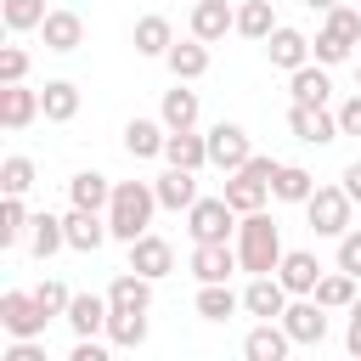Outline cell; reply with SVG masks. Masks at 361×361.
Listing matches in <instances>:
<instances>
[{
    "label": "cell",
    "instance_id": "obj_21",
    "mask_svg": "<svg viewBox=\"0 0 361 361\" xmlns=\"http://www.w3.org/2000/svg\"><path fill=\"white\" fill-rule=\"evenodd\" d=\"M288 90H293V102H305V107H333V79H327V68H322L316 56L288 73Z\"/></svg>",
    "mask_w": 361,
    "mask_h": 361
},
{
    "label": "cell",
    "instance_id": "obj_10",
    "mask_svg": "<svg viewBox=\"0 0 361 361\" xmlns=\"http://www.w3.org/2000/svg\"><path fill=\"white\" fill-rule=\"evenodd\" d=\"M186 34H197L203 45H220L226 34H237V6L231 0H192Z\"/></svg>",
    "mask_w": 361,
    "mask_h": 361
},
{
    "label": "cell",
    "instance_id": "obj_18",
    "mask_svg": "<svg viewBox=\"0 0 361 361\" xmlns=\"http://www.w3.org/2000/svg\"><path fill=\"white\" fill-rule=\"evenodd\" d=\"M34 118H45L39 90H28V79H23V85H0V124L17 135V130H28Z\"/></svg>",
    "mask_w": 361,
    "mask_h": 361
},
{
    "label": "cell",
    "instance_id": "obj_9",
    "mask_svg": "<svg viewBox=\"0 0 361 361\" xmlns=\"http://www.w3.org/2000/svg\"><path fill=\"white\" fill-rule=\"evenodd\" d=\"M288 130H293V141H305V147H333V141L344 135L333 107H305V102L288 107Z\"/></svg>",
    "mask_w": 361,
    "mask_h": 361
},
{
    "label": "cell",
    "instance_id": "obj_45",
    "mask_svg": "<svg viewBox=\"0 0 361 361\" xmlns=\"http://www.w3.org/2000/svg\"><path fill=\"white\" fill-rule=\"evenodd\" d=\"M333 113H338V130H344V135H361V90H350Z\"/></svg>",
    "mask_w": 361,
    "mask_h": 361
},
{
    "label": "cell",
    "instance_id": "obj_36",
    "mask_svg": "<svg viewBox=\"0 0 361 361\" xmlns=\"http://www.w3.org/2000/svg\"><path fill=\"white\" fill-rule=\"evenodd\" d=\"M271 28H276V0H243L237 6V34L243 39H271Z\"/></svg>",
    "mask_w": 361,
    "mask_h": 361
},
{
    "label": "cell",
    "instance_id": "obj_11",
    "mask_svg": "<svg viewBox=\"0 0 361 361\" xmlns=\"http://www.w3.org/2000/svg\"><path fill=\"white\" fill-rule=\"evenodd\" d=\"M288 288H282V276H248V288H243V316H254V322H276L282 310H288Z\"/></svg>",
    "mask_w": 361,
    "mask_h": 361
},
{
    "label": "cell",
    "instance_id": "obj_31",
    "mask_svg": "<svg viewBox=\"0 0 361 361\" xmlns=\"http://www.w3.org/2000/svg\"><path fill=\"white\" fill-rule=\"evenodd\" d=\"M310 192H316V175H310L305 164H276V175H271V197H276V203H299V209H305Z\"/></svg>",
    "mask_w": 361,
    "mask_h": 361
},
{
    "label": "cell",
    "instance_id": "obj_29",
    "mask_svg": "<svg viewBox=\"0 0 361 361\" xmlns=\"http://www.w3.org/2000/svg\"><path fill=\"white\" fill-rule=\"evenodd\" d=\"M68 203H73V209H102V214H107L113 180H107L102 169H79V175H68Z\"/></svg>",
    "mask_w": 361,
    "mask_h": 361
},
{
    "label": "cell",
    "instance_id": "obj_42",
    "mask_svg": "<svg viewBox=\"0 0 361 361\" xmlns=\"http://www.w3.org/2000/svg\"><path fill=\"white\" fill-rule=\"evenodd\" d=\"M28 79V51L23 45H0V85H23Z\"/></svg>",
    "mask_w": 361,
    "mask_h": 361
},
{
    "label": "cell",
    "instance_id": "obj_19",
    "mask_svg": "<svg viewBox=\"0 0 361 361\" xmlns=\"http://www.w3.org/2000/svg\"><path fill=\"white\" fill-rule=\"evenodd\" d=\"M152 192H158V203L164 209H175V214H186L203 192H197V169H175V164H164V175H152Z\"/></svg>",
    "mask_w": 361,
    "mask_h": 361
},
{
    "label": "cell",
    "instance_id": "obj_39",
    "mask_svg": "<svg viewBox=\"0 0 361 361\" xmlns=\"http://www.w3.org/2000/svg\"><path fill=\"white\" fill-rule=\"evenodd\" d=\"M34 158H23V152H11V158H0V192H11V197H28V186H34Z\"/></svg>",
    "mask_w": 361,
    "mask_h": 361
},
{
    "label": "cell",
    "instance_id": "obj_50",
    "mask_svg": "<svg viewBox=\"0 0 361 361\" xmlns=\"http://www.w3.org/2000/svg\"><path fill=\"white\" fill-rule=\"evenodd\" d=\"M344 316H361V293H355V305H350V310H344Z\"/></svg>",
    "mask_w": 361,
    "mask_h": 361
},
{
    "label": "cell",
    "instance_id": "obj_17",
    "mask_svg": "<svg viewBox=\"0 0 361 361\" xmlns=\"http://www.w3.org/2000/svg\"><path fill=\"white\" fill-rule=\"evenodd\" d=\"M265 56H271V68L293 73V68H305V62H310V34H305V28L276 23V28H271V39H265Z\"/></svg>",
    "mask_w": 361,
    "mask_h": 361
},
{
    "label": "cell",
    "instance_id": "obj_37",
    "mask_svg": "<svg viewBox=\"0 0 361 361\" xmlns=\"http://www.w3.org/2000/svg\"><path fill=\"white\" fill-rule=\"evenodd\" d=\"M45 0H0V23H6V34H39V23H45Z\"/></svg>",
    "mask_w": 361,
    "mask_h": 361
},
{
    "label": "cell",
    "instance_id": "obj_3",
    "mask_svg": "<svg viewBox=\"0 0 361 361\" xmlns=\"http://www.w3.org/2000/svg\"><path fill=\"white\" fill-rule=\"evenodd\" d=\"M271 175H276V158H265V152H254L243 169H231L226 175V203L237 209V214H254V209H265L271 203Z\"/></svg>",
    "mask_w": 361,
    "mask_h": 361
},
{
    "label": "cell",
    "instance_id": "obj_7",
    "mask_svg": "<svg viewBox=\"0 0 361 361\" xmlns=\"http://www.w3.org/2000/svg\"><path fill=\"white\" fill-rule=\"evenodd\" d=\"M327 305H316V293H299V299H288V310L276 316L282 327H288V338L293 344H305V350H316L322 338H327Z\"/></svg>",
    "mask_w": 361,
    "mask_h": 361
},
{
    "label": "cell",
    "instance_id": "obj_44",
    "mask_svg": "<svg viewBox=\"0 0 361 361\" xmlns=\"http://www.w3.org/2000/svg\"><path fill=\"white\" fill-rule=\"evenodd\" d=\"M34 293H39V305H45V310H51L56 322L68 316V299H73V293H68V282H56V276H45V282H39Z\"/></svg>",
    "mask_w": 361,
    "mask_h": 361
},
{
    "label": "cell",
    "instance_id": "obj_14",
    "mask_svg": "<svg viewBox=\"0 0 361 361\" xmlns=\"http://www.w3.org/2000/svg\"><path fill=\"white\" fill-rule=\"evenodd\" d=\"M130 248V271H141V276H152V282H164L169 271H175V248L158 237V231H141L135 243H124Z\"/></svg>",
    "mask_w": 361,
    "mask_h": 361
},
{
    "label": "cell",
    "instance_id": "obj_12",
    "mask_svg": "<svg viewBox=\"0 0 361 361\" xmlns=\"http://www.w3.org/2000/svg\"><path fill=\"white\" fill-rule=\"evenodd\" d=\"M39 39H45V51H56V56H73V51L85 45V17H79V11H68V6H56V11H45V23H39Z\"/></svg>",
    "mask_w": 361,
    "mask_h": 361
},
{
    "label": "cell",
    "instance_id": "obj_5",
    "mask_svg": "<svg viewBox=\"0 0 361 361\" xmlns=\"http://www.w3.org/2000/svg\"><path fill=\"white\" fill-rule=\"evenodd\" d=\"M51 322H56V316L39 305L34 288H6V293H0V327H6L11 338H45Z\"/></svg>",
    "mask_w": 361,
    "mask_h": 361
},
{
    "label": "cell",
    "instance_id": "obj_20",
    "mask_svg": "<svg viewBox=\"0 0 361 361\" xmlns=\"http://www.w3.org/2000/svg\"><path fill=\"white\" fill-rule=\"evenodd\" d=\"M288 350H299V344L288 338L282 322H254L248 338H243V355H248V361H288Z\"/></svg>",
    "mask_w": 361,
    "mask_h": 361
},
{
    "label": "cell",
    "instance_id": "obj_48",
    "mask_svg": "<svg viewBox=\"0 0 361 361\" xmlns=\"http://www.w3.org/2000/svg\"><path fill=\"white\" fill-rule=\"evenodd\" d=\"M344 350L361 361V316H350V327H344Z\"/></svg>",
    "mask_w": 361,
    "mask_h": 361
},
{
    "label": "cell",
    "instance_id": "obj_40",
    "mask_svg": "<svg viewBox=\"0 0 361 361\" xmlns=\"http://www.w3.org/2000/svg\"><path fill=\"white\" fill-rule=\"evenodd\" d=\"M310 56H316L322 68H338V62H350V56H355V45H350V39H338L333 28H316V39H310Z\"/></svg>",
    "mask_w": 361,
    "mask_h": 361
},
{
    "label": "cell",
    "instance_id": "obj_8",
    "mask_svg": "<svg viewBox=\"0 0 361 361\" xmlns=\"http://www.w3.org/2000/svg\"><path fill=\"white\" fill-rule=\"evenodd\" d=\"M203 135H209V164H214L220 175H231V169H243V164L254 158V141H248V130H243V124H231V118L209 124Z\"/></svg>",
    "mask_w": 361,
    "mask_h": 361
},
{
    "label": "cell",
    "instance_id": "obj_34",
    "mask_svg": "<svg viewBox=\"0 0 361 361\" xmlns=\"http://www.w3.org/2000/svg\"><path fill=\"white\" fill-rule=\"evenodd\" d=\"M147 333H152L147 310H113V316H107V338H113V350H141Z\"/></svg>",
    "mask_w": 361,
    "mask_h": 361
},
{
    "label": "cell",
    "instance_id": "obj_28",
    "mask_svg": "<svg viewBox=\"0 0 361 361\" xmlns=\"http://www.w3.org/2000/svg\"><path fill=\"white\" fill-rule=\"evenodd\" d=\"M164 164H175V169H209V135H197V130H169Z\"/></svg>",
    "mask_w": 361,
    "mask_h": 361
},
{
    "label": "cell",
    "instance_id": "obj_22",
    "mask_svg": "<svg viewBox=\"0 0 361 361\" xmlns=\"http://www.w3.org/2000/svg\"><path fill=\"white\" fill-rule=\"evenodd\" d=\"M158 118H164L169 130H197V118H203L197 90H192L186 79H175V90H164V102H158Z\"/></svg>",
    "mask_w": 361,
    "mask_h": 361
},
{
    "label": "cell",
    "instance_id": "obj_25",
    "mask_svg": "<svg viewBox=\"0 0 361 361\" xmlns=\"http://www.w3.org/2000/svg\"><path fill=\"white\" fill-rule=\"evenodd\" d=\"M164 141H169V124L164 118H130L124 124V152L141 164V158H164Z\"/></svg>",
    "mask_w": 361,
    "mask_h": 361
},
{
    "label": "cell",
    "instance_id": "obj_24",
    "mask_svg": "<svg viewBox=\"0 0 361 361\" xmlns=\"http://www.w3.org/2000/svg\"><path fill=\"white\" fill-rule=\"evenodd\" d=\"M164 68H169L175 79H186V85H197V79L209 73V45H203L197 34H186V39H175V45H169V56H164Z\"/></svg>",
    "mask_w": 361,
    "mask_h": 361
},
{
    "label": "cell",
    "instance_id": "obj_4",
    "mask_svg": "<svg viewBox=\"0 0 361 361\" xmlns=\"http://www.w3.org/2000/svg\"><path fill=\"white\" fill-rule=\"evenodd\" d=\"M305 220H310V231L316 237H344L350 226H355V197L344 192V186H316L310 197H305Z\"/></svg>",
    "mask_w": 361,
    "mask_h": 361
},
{
    "label": "cell",
    "instance_id": "obj_35",
    "mask_svg": "<svg viewBox=\"0 0 361 361\" xmlns=\"http://www.w3.org/2000/svg\"><path fill=\"white\" fill-rule=\"evenodd\" d=\"M355 293H361V282L350 276V271H322V282H316V305H327V310H350L355 305Z\"/></svg>",
    "mask_w": 361,
    "mask_h": 361
},
{
    "label": "cell",
    "instance_id": "obj_49",
    "mask_svg": "<svg viewBox=\"0 0 361 361\" xmlns=\"http://www.w3.org/2000/svg\"><path fill=\"white\" fill-rule=\"evenodd\" d=\"M310 11H333V6H344V0H305Z\"/></svg>",
    "mask_w": 361,
    "mask_h": 361
},
{
    "label": "cell",
    "instance_id": "obj_43",
    "mask_svg": "<svg viewBox=\"0 0 361 361\" xmlns=\"http://www.w3.org/2000/svg\"><path fill=\"white\" fill-rule=\"evenodd\" d=\"M338 271H350L355 282H361V226H350L344 237H338V259H333Z\"/></svg>",
    "mask_w": 361,
    "mask_h": 361
},
{
    "label": "cell",
    "instance_id": "obj_38",
    "mask_svg": "<svg viewBox=\"0 0 361 361\" xmlns=\"http://www.w3.org/2000/svg\"><path fill=\"white\" fill-rule=\"evenodd\" d=\"M28 226H34V214H28V203L23 197H0V248H17L23 237H28Z\"/></svg>",
    "mask_w": 361,
    "mask_h": 361
},
{
    "label": "cell",
    "instance_id": "obj_1",
    "mask_svg": "<svg viewBox=\"0 0 361 361\" xmlns=\"http://www.w3.org/2000/svg\"><path fill=\"white\" fill-rule=\"evenodd\" d=\"M237 265L248 271V276H276V265H282V226L265 214V209H254V214H237Z\"/></svg>",
    "mask_w": 361,
    "mask_h": 361
},
{
    "label": "cell",
    "instance_id": "obj_6",
    "mask_svg": "<svg viewBox=\"0 0 361 361\" xmlns=\"http://www.w3.org/2000/svg\"><path fill=\"white\" fill-rule=\"evenodd\" d=\"M186 237L192 243H231L237 237V209L226 203V192L220 197H197L186 209Z\"/></svg>",
    "mask_w": 361,
    "mask_h": 361
},
{
    "label": "cell",
    "instance_id": "obj_47",
    "mask_svg": "<svg viewBox=\"0 0 361 361\" xmlns=\"http://www.w3.org/2000/svg\"><path fill=\"white\" fill-rule=\"evenodd\" d=\"M338 186H344V192L355 197V209H361V158H350V164H344V175H338Z\"/></svg>",
    "mask_w": 361,
    "mask_h": 361
},
{
    "label": "cell",
    "instance_id": "obj_26",
    "mask_svg": "<svg viewBox=\"0 0 361 361\" xmlns=\"http://www.w3.org/2000/svg\"><path fill=\"white\" fill-rule=\"evenodd\" d=\"M107 305L113 310H152V276H141V271H118L113 282H107Z\"/></svg>",
    "mask_w": 361,
    "mask_h": 361
},
{
    "label": "cell",
    "instance_id": "obj_41",
    "mask_svg": "<svg viewBox=\"0 0 361 361\" xmlns=\"http://www.w3.org/2000/svg\"><path fill=\"white\" fill-rule=\"evenodd\" d=\"M322 28H333L338 39L361 45V11H355V6H333V11H322Z\"/></svg>",
    "mask_w": 361,
    "mask_h": 361
},
{
    "label": "cell",
    "instance_id": "obj_2",
    "mask_svg": "<svg viewBox=\"0 0 361 361\" xmlns=\"http://www.w3.org/2000/svg\"><path fill=\"white\" fill-rule=\"evenodd\" d=\"M158 192L152 180H113V203H107V231L118 243H135L141 231H152V214H158Z\"/></svg>",
    "mask_w": 361,
    "mask_h": 361
},
{
    "label": "cell",
    "instance_id": "obj_27",
    "mask_svg": "<svg viewBox=\"0 0 361 361\" xmlns=\"http://www.w3.org/2000/svg\"><path fill=\"white\" fill-rule=\"evenodd\" d=\"M135 56H169V45H175V28H169V17L164 11H147V17H135Z\"/></svg>",
    "mask_w": 361,
    "mask_h": 361
},
{
    "label": "cell",
    "instance_id": "obj_30",
    "mask_svg": "<svg viewBox=\"0 0 361 361\" xmlns=\"http://www.w3.org/2000/svg\"><path fill=\"white\" fill-rule=\"evenodd\" d=\"M192 310H197L203 322H231V316L243 310V293H231V282H197Z\"/></svg>",
    "mask_w": 361,
    "mask_h": 361
},
{
    "label": "cell",
    "instance_id": "obj_32",
    "mask_svg": "<svg viewBox=\"0 0 361 361\" xmlns=\"http://www.w3.org/2000/svg\"><path fill=\"white\" fill-rule=\"evenodd\" d=\"M39 107H45V118H51V124H68V118H79V85H73V79H45V90H39Z\"/></svg>",
    "mask_w": 361,
    "mask_h": 361
},
{
    "label": "cell",
    "instance_id": "obj_23",
    "mask_svg": "<svg viewBox=\"0 0 361 361\" xmlns=\"http://www.w3.org/2000/svg\"><path fill=\"white\" fill-rule=\"evenodd\" d=\"M276 276H282V288L299 299V293H316V282H322V259L310 254V248H288L282 254V265H276Z\"/></svg>",
    "mask_w": 361,
    "mask_h": 361
},
{
    "label": "cell",
    "instance_id": "obj_13",
    "mask_svg": "<svg viewBox=\"0 0 361 361\" xmlns=\"http://www.w3.org/2000/svg\"><path fill=\"white\" fill-rule=\"evenodd\" d=\"M62 226H68V248L73 254H96L113 231H107V214L102 209H73L68 203V214H62Z\"/></svg>",
    "mask_w": 361,
    "mask_h": 361
},
{
    "label": "cell",
    "instance_id": "obj_33",
    "mask_svg": "<svg viewBox=\"0 0 361 361\" xmlns=\"http://www.w3.org/2000/svg\"><path fill=\"white\" fill-rule=\"evenodd\" d=\"M62 248H68L62 214H34V226H28V254H34V259H51V254H62Z\"/></svg>",
    "mask_w": 361,
    "mask_h": 361
},
{
    "label": "cell",
    "instance_id": "obj_15",
    "mask_svg": "<svg viewBox=\"0 0 361 361\" xmlns=\"http://www.w3.org/2000/svg\"><path fill=\"white\" fill-rule=\"evenodd\" d=\"M192 276L197 282H231V271H243L237 265V243H192Z\"/></svg>",
    "mask_w": 361,
    "mask_h": 361
},
{
    "label": "cell",
    "instance_id": "obj_51",
    "mask_svg": "<svg viewBox=\"0 0 361 361\" xmlns=\"http://www.w3.org/2000/svg\"><path fill=\"white\" fill-rule=\"evenodd\" d=\"M355 90H361V56H355Z\"/></svg>",
    "mask_w": 361,
    "mask_h": 361
},
{
    "label": "cell",
    "instance_id": "obj_16",
    "mask_svg": "<svg viewBox=\"0 0 361 361\" xmlns=\"http://www.w3.org/2000/svg\"><path fill=\"white\" fill-rule=\"evenodd\" d=\"M107 316H113L107 293H73L62 322L73 327V338H102V333H107Z\"/></svg>",
    "mask_w": 361,
    "mask_h": 361
},
{
    "label": "cell",
    "instance_id": "obj_46",
    "mask_svg": "<svg viewBox=\"0 0 361 361\" xmlns=\"http://www.w3.org/2000/svg\"><path fill=\"white\" fill-rule=\"evenodd\" d=\"M0 361H45V344H39V338H11V344L0 350Z\"/></svg>",
    "mask_w": 361,
    "mask_h": 361
}]
</instances>
